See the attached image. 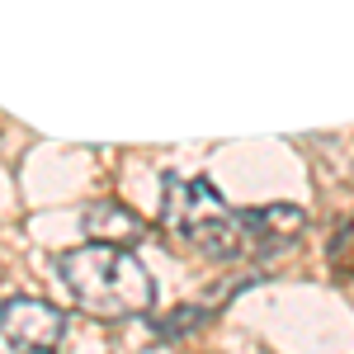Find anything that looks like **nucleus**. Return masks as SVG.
<instances>
[{
	"mask_svg": "<svg viewBox=\"0 0 354 354\" xmlns=\"http://www.w3.org/2000/svg\"><path fill=\"white\" fill-rule=\"evenodd\" d=\"M57 274L66 283V293L76 298L85 317L95 322H128V317H147L151 312V274L133 255V245L113 241H85L76 250L57 255Z\"/></svg>",
	"mask_w": 354,
	"mask_h": 354,
	"instance_id": "f257e3e1",
	"label": "nucleus"
},
{
	"mask_svg": "<svg viewBox=\"0 0 354 354\" xmlns=\"http://www.w3.org/2000/svg\"><path fill=\"white\" fill-rule=\"evenodd\" d=\"M161 227L185 245L213 255V260H232V255L250 250L245 245V218L236 208H227V198L208 180H165Z\"/></svg>",
	"mask_w": 354,
	"mask_h": 354,
	"instance_id": "f03ea898",
	"label": "nucleus"
},
{
	"mask_svg": "<svg viewBox=\"0 0 354 354\" xmlns=\"http://www.w3.org/2000/svg\"><path fill=\"white\" fill-rule=\"evenodd\" d=\"M62 330H66V317L53 302H38V298L0 302V354L5 350H24V354L57 350Z\"/></svg>",
	"mask_w": 354,
	"mask_h": 354,
	"instance_id": "7ed1b4c3",
	"label": "nucleus"
},
{
	"mask_svg": "<svg viewBox=\"0 0 354 354\" xmlns=\"http://www.w3.org/2000/svg\"><path fill=\"white\" fill-rule=\"evenodd\" d=\"M245 245H260V250H274V245H288L298 236L307 218L293 203H270V208H245Z\"/></svg>",
	"mask_w": 354,
	"mask_h": 354,
	"instance_id": "20e7f679",
	"label": "nucleus"
},
{
	"mask_svg": "<svg viewBox=\"0 0 354 354\" xmlns=\"http://www.w3.org/2000/svg\"><path fill=\"white\" fill-rule=\"evenodd\" d=\"M85 236L90 241H113V245H137L147 236V222L133 208H123L118 198H100L85 208Z\"/></svg>",
	"mask_w": 354,
	"mask_h": 354,
	"instance_id": "39448f33",
	"label": "nucleus"
},
{
	"mask_svg": "<svg viewBox=\"0 0 354 354\" xmlns=\"http://www.w3.org/2000/svg\"><path fill=\"white\" fill-rule=\"evenodd\" d=\"M326 270L340 279V283H350L354 279V218H345L335 227V236L326 245Z\"/></svg>",
	"mask_w": 354,
	"mask_h": 354,
	"instance_id": "423d86ee",
	"label": "nucleus"
}]
</instances>
